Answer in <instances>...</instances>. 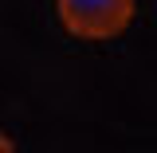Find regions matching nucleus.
I'll return each mask as SVG.
<instances>
[{
  "label": "nucleus",
  "mask_w": 157,
  "mask_h": 153,
  "mask_svg": "<svg viewBox=\"0 0 157 153\" xmlns=\"http://www.w3.org/2000/svg\"><path fill=\"white\" fill-rule=\"evenodd\" d=\"M63 28L78 39H114L130 28L137 0H55Z\"/></svg>",
  "instance_id": "f257e3e1"
},
{
  "label": "nucleus",
  "mask_w": 157,
  "mask_h": 153,
  "mask_svg": "<svg viewBox=\"0 0 157 153\" xmlns=\"http://www.w3.org/2000/svg\"><path fill=\"white\" fill-rule=\"evenodd\" d=\"M0 153H16V145L8 141V134H4V130H0Z\"/></svg>",
  "instance_id": "f03ea898"
}]
</instances>
